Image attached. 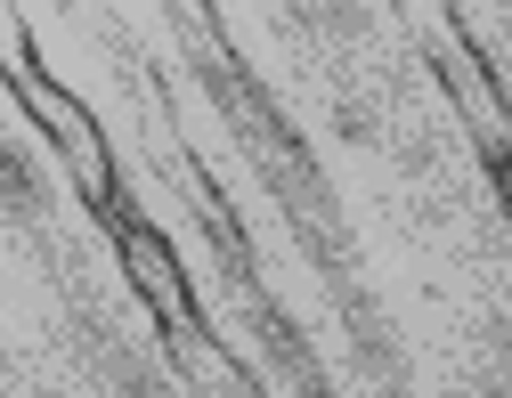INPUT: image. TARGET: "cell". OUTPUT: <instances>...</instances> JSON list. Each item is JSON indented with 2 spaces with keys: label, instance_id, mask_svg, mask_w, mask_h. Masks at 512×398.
Returning a JSON list of instances; mask_svg holds the SVG:
<instances>
[{
  "label": "cell",
  "instance_id": "6da1fadb",
  "mask_svg": "<svg viewBox=\"0 0 512 398\" xmlns=\"http://www.w3.org/2000/svg\"><path fill=\"white\" fill-rule=\"evenodd\" d=\"M9 90H17V106H25L33 122H41V139H49L57 155H66L74 187H82L90 204H98V212L114 220V212H122V187H114V155H106V130H98V114H90V106H82V98H74L66 82H49L33 57H25L17 74H9Z\"/></svg>",
  "mask_w": 512,
  "mask_h": 398
},
{
  "label": "cell",
  "instance_id": "7a4b0ae2",
  "mask_svg": "<svg viewBox=\"0 0 512 398\" xmlns=\"http://www.w3.org/2000/svg\"><path fill=\"white\" fill-rule=\"evenodd\" d=\"M431 49H439V74H447V98L464 106V122H472V139H480V155L496 163V171H512V106H504V90H496V74H488V57L447 25V17H431Z\"/></svg>",
  "mask_w": 512,
  "mask_h": 398
},
{
  "label": "cell",
  "instance_id": "3957f363",
  "mask_svg": "<svg viewBox=\"0 0 512 398\" xmlns=\"http://www.w3.org/2000/svg\"><path fill=\"white\" fill-rule=\"evenodd\" d=\"M114 244H122V269H131V285H139V301L171 325V334H196V293H187V269H179V252L147 228V220H131V212H114Z\"/></svg>",
  "mask_w": 512,
  "mask_h": 398
}]
</instances>
